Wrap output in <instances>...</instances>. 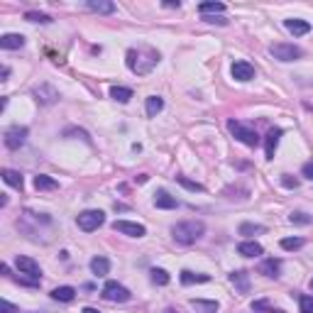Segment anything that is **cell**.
Instances as JSON below:
<instances>
[{
	"label": "cell",
	"instance_id": "cell-26",
	"mask_svg": "<svg viewBox=\"0 0 313 313\" xmlns=\"http://www.w3.org/2000/svg\"><path fill=\"white\" fill-rule=\"evenodd\" d=\"M59 184H56L52 176H47V174H39V176H34V189L37 191H54Z\"/></svg>",
	"mask_w": 313,
	"mask_h": 313
},
{
	"label": "cell",
	"instance_id": "cell-2",
	"mask_svg": "<svg viewBox=\"0 0 313 313\" xmlns=\"http://www.w3.org/2000/svg\"><path fill=\"white\" fill-rule=\"evenodd\" d=\"M203 233H206V225L201 220H184V223H176L171 228V237L181 245H191V242L201 240Z\"/></svg>",
	"mask_w": 313,
	"mask_h": 313
},
{
	"label": "cell",
	"instance_id": "cell-44",
	"mask_svg": "<svg viewBox=\"0 0 313 313\" xmlns=\"http://www.w3.org/2000/svg\"><path fill=\"white\" fill-rule=\"evenodd\" d=\"M311 289H313V279H311Z\"/></svg>",
	"mask_w": 313,
	"mask_h": 313
},
{
	"label": "cell",
	"instance_id": "cell-41",
	"mask_svg": "<svg viewBox=\"0 0 313 313\" xmlns=\"http://www.w3.org/2000/svg\"><path fill=\"white\" fill-rule=\"evenodd\" d=\"M8 76H10V69L3 66V81H8Z\"/></svg>",
	"mask_w": 313,
	"mask_h": 313
},
{
	"label": "cell",
	"instance_id": "cell-14",
	"mask_svg": "<svg viewBox=\"0 0 313 313\" xmlns=\"http://www.w3.org/2000/svg\"><path fill=\"white\" fill-rule=\"evenodd\" d=\"M284 27L289 30L294 37H301V34H308L311 32V25L306 23V20H296V17H291V20H284Z\"/></svg>",
	"mask_w": 313,
	"mask_h": 313
},
{
	"label": "cell",
	"instance_id": "cell-18",
	"mask_svg": "<svg viewBox=\"0 0 313 313\" xmlns=\"http://www.w3.org/2000/svg\"><path fill=\"white\" fill-rule=\"evenodd\" d=\"M3 181L8 184V186H12V189H20L23 191L25 186V179L20 171H15V169H3Z\"/></svg>",
	"mask_w": 313,
	"mask_h": 313
},
{
	"label": "cell",
	"instance_id": "cell-30",
	"mask_svg": "<svg viewBox=\"0 0 313 313\" xmlns=\"http://www.w3.org/2000/svg\"><path fill=\"white\" fill-rule=\"evenodd\" d=\"M149 274H152V281H154L156 286H167V284H169V272H167V269H156L154 267Z\"/></svg>",
	"mask_w": 313,
	"mask_h": 313
},
{
	"label": "cell",
	"instance_id": "cell-13",
	"mask_svg": "<svg viewBox=\"0 0 313 313\" xmlns=\"http://www.w3.org/2000/svg\"><path fill=\"white\" fill-rule=\"evenodd\" d=\"M279 269H281L279 259L269 257V259H264V262L259 264L257 272H259V274H264V277H269V279H277V277H279Z\"/></svg>",
	"mask_w": 313,
	"mask_h": 313
},
{
	"label": "cell",
	"instance_id": "cell-37",
	"mask_svg": "<svg viewBox=\"0 0 313 313\" xmlns=\"http://www.w3.org/2000/svg\"><path fill=\"white\" fill-rule=\"evenodd\" d=\"M301 176H306V179L313 181V159L311 162H306V164L301 167Z\"/></svg>",
	"mask_w": 313,
	"mask_h": 313
},
{
	"label": "cell",
	"instance_id": "cell-31",
	"mask_svg": "<svg viewBox=\"0 0 313 313\" xmlns=\"http://www.w3.org/2000/svg\"><path fill=\"white\" fill-rule=\"evenodd\" d=\"M311 220H313V218L308 215V213H303V211H294L289 215V223L291 225H308Z\"/></svg>",
	"mask_w": 313,
	"mask_h": 313
},
{
	"label": "cell",
	"instance_id": "cell-42",
	"mask_svg": "<svg viewBox=\"0 0 313 313\" xmlns=\"http://www.w3.org/2000/svg\"><path fill=\"white\" fill-rule=\"evenodd\" d=\"M0 272H3V274L8 277V274H10V267H8V264H0Z\"/></svg>",
	"mask_w": 313,
	"mask_h": 313
},
{
	"label": "cell",
	"instance_id": "cell-15",
	"mask_svg": "<svg viewBox=\"0 0 313 313\" xmlns=\"http://www.w3.org/2000/svg\"><path fill=\"white\" fill-rule=\"evenodd\" d=\"M0 47L3 49H23L25 47V37L23 34H15V32H8V34H3L0 37Z\"/></svg>",
	"mask_w": 313,
	"mask_h": 313
},
{
	"label": "cell",
	"instance_id": "cell-19",
	"mask_svg": "<svg viewBox=\"0 0 313 313\" xmlns=\"http://www.w3.org/2000/svg\"><path fill=\"white\" fill-rule=\"evenodd\" d=\"M52 299H54V301H61V303H69L76 299V289H74V286H56V289L52 291Z\"/></svg>",
	"mask_w": 313,
	"mask_h": 313
},
{
	"label": "cell",
	"instance_id": "cell-4",
	"mask_svg": "<svg viewBox=\"0 0 313 313\" xmlns=\"http://www.w3.org/2000/svg\"><path fill=\"white\" fill-rule=\"evenodd\" d=\"M76 223H78V228H81L83 233H93V230H98V228L105 223V213H103V211H96V208H91V211L78 213Z\"/></svg>",
	"mask_w": 313,
	"mask_h": 313
},
{
	"label": "cell",
	"instance_id": "cell-21",
	"mask_svg": "<svg viewBox=\"0 0 313 313\" xmlns=\"http://www.w3.org/2000/svg\"><path fill=\"white\" fill-rule=\"evenodd\" d=\"M206 281H211L208 274H196V272H189V269L181 272V284H186V286H191V284H206Z\"/></svg>",
	"mask_w": 313,
	"mask_h": 313
},
{
	"label": "cell",
	"instance_id": "cell-25",
	"mask_svg": "<svg viewBox=\"0 0 313 313\" xmlns=\"http://www.w3.org/2000/svg\"><path fill=\"white\" fill-rule=\"evenodd\" d=\"M110 98L118 103H130L132 98V88H125V86H113L110 88Z\"/></svg>",
	"mask_w": 313,
	"mask_h": 313
},
{
	"label": "cell",
	"instance_id": "cell-32",
	"mask_svg": "<svg viewBox=\"0 0 313 313\" xmlns=\"http://www.w3.org/2000/svg\"><path fill=\"white\" fill-rule=\"evenodd\" d=\"M25 20H27V23H42V25L52 23V17H49V15H44V12H34V10L25 12Z\"/></svg>",
	"mask_w": 313,
	"mask_h": 313
},
{
	"label": "cell",
	"instance_id": "cell-22",
	"mask_svg": "<svg viewBox=\"0 0 313 313\" xmlns=\"http://www.w3.org/2000/svg\"><path fill=\"white\" fill-rule=\"evenodd\" d=\"M88 10L98 12V15H110V12H115V3H108V0H88Z\"/></svg>",
	"mask_w": 313,
	"mask_h": 313
},
{
	"label": "cell",
	"instance_id": "cell-5",
	"mask_svg": "<svg viewBox=\"0 0 313 313\" xmlns=\"http://www.w3.org/2000/svg\"><path fill=\"white\" fill-rule=\"evenodd\" d=\"M103 299H105V301H113V303H125L132 299V294L125 289L123 284H118V281H105V286H103Z\"/></svg>",
	"mask_w": 313,
	"mask_h": 313
},
{
	"label": "cell",
	"instance_id": "cell-39",
	"mask_svg": "<svg viewBox=\"0 0 313 313\" xmlns=\"http://www.w3.org/2000/svg\"><path fill=\"white\" fill-rule=\"evenodd\" d=\"M281 184H284L286 189H299V181H296V179H291L289 174H284V176H281Z\"/></svg>",
	"mask_w": 313,
	"mask_h": 313
},
{
	"label": "cell",
	"instance_id": "cell-11",
	"mask_svg": "<svg viewBox=\"0 0 313 313\" xmlns=\"http://www.w3.org/2000/svg\"><path fill=\"white\" fill-rule=\"evenodd\" d=\"M281 127H272L267 132V140H264V152H267V159H274V152L279 147V140H281Z\"/></svg>",
	"mask_w": 313,
	"mask_h": 313
},
{
	"label": "cell",
	"instance_id": "cell-9",
	"mask_svg": "<svg viewBox=\"0 0 313 313\" xmlns=\"http://www.w3.org/2000/svg\"><path fill=\"white\" fill-rule=\"evenodd\" d=\"M113 230H118V233H123V235H130V237H145L147 235L145 225L130 223V220H115V223H113Z\"/></svg>",
	"mask_w": 313,
	"mask_h": 313
},
{
	"label": "cell",
	"instance_id": "cell-24",
	"mask_svg": "<svg viewBox=\"0 0 313 313\" xmlns=\"http://www.w3.org/2000/svg\"><path fill=\"white\" fill-rule=\"evenodd\" d=\"M91 272H93L96 277H105V274L110 272V262L105 257H93L91 259Z\"/></svg>",
	"mask_w": 313,
	"mask_h": 313
},
{
	"label": "cell",
	"instance_id": "cell-10",
	"mask_svg": "<svg viewBox=\"0 0 313 313\" xmlns=\"http://www.w3.org/2000/svg\"><path fill=\"white\" fill-rule=\"evenodd\" d=\"M230 74H233L235 81H252L255 78V66L250 64V61H235L233 69H230Z\"/></svg>",
	"mask_w": 313,
	"mask_h": 313
},
{
	"label": "cell",
	"instance_id": "cell-33",
	"mask_svg": "<svg viewBox=\"0 0 313 313\" xmlns=\"http://www.w3.org/2000/svg\"><path fill=\"white\" fill-rule=\"evenodd\" d=\"M252 311H255V313H259V311H269V313H284V311H281V308H277V311H274V308H272V303H269L267 299H259V301H252Z\"/></svg>",
	"mask_w": 313,
	"mask_h": 313
},
{
	"label": "cell",
	"instance_id": "cell-20",
	"mask_svg": "<svg viewBox=\"0 0 313 313\" xmlns=\"http://www.w3.org/2000/svg\"><path fill=\"white\" fill-rule=\"evenodd\" d=\"M34 96H37V101H42V103H47V105H49V103H54L56 98H59V93H56L54 88H52V86H39V88H34Z\"/></svg>",
	"mask_w": 313,
	"mask_h": 313
},
{
	"label": "cell",
	"instance_id": "cell-7",
	"mask_svg": "<svg viewBox=\"0 0 313 313\" xmlns=\"http://www.w3.org/2000/svg\"><path fill=\"white\" fill-rule=\"evenodd\" d=\"M27 135H30L27 127H20V125L10 127V130L5 132V147H8V149H20V147L25 145V140H27Z\"/></svg>",
	"mask_w": 313,
	"mask_h": 313
},
{
	"label": "cell",
	"instance_id": "cell-27",
	"mask_svg": "<svg viewBox=\"0 0 313 313\" xmlns=\"http://www.w3.org/2000/svg\"><path fill=\"white\" fill-rule=\"evenodd\" d=\"M162 110H164V101H162L159 96H149V98H147V115L154 118V115H159Z\"/></svg>",
	"mask_w": 313,
	"mask_h": 313
},
{
	"label": "cell",
	"instance_id": "cell-8",
	"mask_svg": "<svg viewBox=\"0 0 313 313\" xmlns=\"http://www.w3.org/2000/svg\"><path fill=\"white\" fill-rule=\"evenodd\" d=\"M15 264H17V269H20V274H27V277H30L32 281H39V274H42V269H39V264H37L32 257L17 255Z\"/></svg>",
	"mask_w": 313,
	"mask_h": 313
},
{
	"label": "cell",
	"instance_id": "cell-29",
	"mask_svg": "<svg viewBox=\"0 0 313 313\" xmlns=\"http://www.w3.org/2000/svg\"><path fill=\"white\" fill-rule=\"evenodd\" d=\"M267 230L264 225H255V223H242L240 225V235H247V237H252V235H262Z\"/></svg>",
	"mask_w": 313,
	"mask_h": 313
},
{
	"label": "cell",
	"instance_id": "cell-43",
	"mask_svg": "<svg viewBox=\"0 0 313 313\" xmlns=\"http://www.w3.org/2000/svg\"><path fill=\"white\" fill-rule=\"evenodd\" d=\"M83 313H101V311H98V308H91V306H86V308H83Z\"/></svg>",
	"mask_w": 313,
	"mask_h": 313
},
{
	"label": "cell",
	"instance_id": "cell-38",
	"mask_svg": "<svg viewBox=\"0 0 313 313\" xmlns=\"http://www.w3.org/2000/svg\"><path fill=\"white\" fill-rule=\"evenodd\" d=\"M203 20H206V23H218V25H228V20H225L223 15H203Z\"/></svg>",
	"mask_w": 313,
	"mask_h": 313
},
{
	"label": "cell",
	"instance_id": "cell-17",
	"mask_svg": "<svg viewBox=\"0 0 313 313\" xmlns=\"http://www.w3.org/2000/svg\"><path fill=\"white\" fill-rule=\"evenodd\" d=\"M237 252H240L242 257H259L264 250H262V245H259V242H255V240H247V242H240V245H237Z\"/></svg>",
	"mask_w": 313,
	"mask_h": 313
},
{
	"label": "cell",
	"instance_id": "cell-28",
	"mask_svg": "<svg viewBox=\"0 0 313 313\" xmlns=\"http://www.w3.org/2000/svg\"><path fill=\"white\" fill-rule=\"evenodd\" d=\"M198 12H201V15H223L225 5L223 3H201V5H198Z\"/></svg>",
	"mask_w": 313,
	"mask_h": 313
},
{
	"label": "cell",
	"instance_id": "cell-3",
	"mask_svg": "<svg viewBox=\"0 0 313 313\" xmlns=\"http://www.w3.org/2000/svg\"><path fill=\"white\" fill-rule=\"evenodd\" d=\"M228 130H230V135H233L237 142H242V145H247V147H257L259 145L257 132H255L250 125L240 123V120H228Z\"/></svg>",
	"mask_w": 313,
	"mask_h": 313
},
{
	"label": "cell",
	"instance_id": "cell-23",
	"mask_svg": "<svg viewBox=\"0 0 313 313\" xmlns=\"http://www.w3.org/2000/svg\"><path fill=\"white\" fill-rule=\"evenodd\" d=\"M191 306L196 308V311H201V313H218V301H206V299H191Z\"/></svg>",
	"mask_w": 313,
	"mask_h": 313
},
{
	"label": "cell",
	"instance_id": "cell-35",
	"mask_svg": "<svg viewBox=\"0 0 313 313\" xmlns=\"http://www.w3.org/2000/svg\"><path fill=\"white\" fill-rule=\"evenodd\" d=\"M303 247V237H284L281 240V250H299Z\"/></svg>",
	"mask_w": 313,
	"mask_h": 313
},
{
	"label": "cell",
	"instance_id": "cell-34",
	"mask_svg": "<svg viewBox=\"0 0 313 313\" xmlns=\"http://www.w3.org/2000/svg\"><path fill=\"white\" fill-rule=\"evenodd\" d=\"M299 311L313 313V296H308V294H301V296H299Z\"/></svg>",
	"mask_w": 313,
	"mask_h": 313
},
{
	"label": "cell",
	"instance_id": "cell-40",
	"mask_svg": "<svg viewBox=\"0 0 313 313\" xmlns=\"http://www.w3.org/2000/svg\"><path fill=\"white\" fill-rule=\"evenodd\" d=\"M0 311H3V313H20L17 308H15V306H12L10 301H5V299L0 301Z\"/></svg>",
	"mask_w": 313,
	"mask_h": 313
},
{
	"label": "cell",
	"instance_id": "cell-1",
	"mask_svg": "<svg viewBox=\"0 0 313 313\" xmlns=\"http://www.w3.org/2000/svg\"><path fill=\"white\" fill-rule=\"evenodd\" d=\"M125 61H127V69H130L132 74H137V76H145V74H149V71L159 64V52H156V49H152V47H137V49H127Z\"/></svg>",
	"mask_w": 313,
	"mask_h": 313
},
{
	"label": "cell",
	"instance_id": "cell-12",
	"mask_svg": "<svg viewBox=\"0 0 313 313\" xmlns=\"http://www.w3.org/2000/svg\"><path fill=\"white\" fill-rule=\"evenodd\" d=\"M154 206L156 208H162V211H171V208H176V206H179V201H176L171 193H167L164 189H159L154 193Z\"/></svg>",
	"mask_w": 313,
	"mask_h": 313
},
{
	"label": "cell",
	"instance_id": "cell-6",
	"mask_svg": "<svg viewBox=\"0 0 313 313\" xmlns=\"http://www.w3.org/2000/svg\"><path fill=\"white\" fill-rule=\"evenodd\" d=\"M269 54L274 56V59H279V61H294V59H299L303 52L296 44H284V42H279V44L269 47Z\"/></svg>",
	"mask_w": 313,
	"mask_h": 313
},
{
	"label": "cell",
	"instance_id": "cell-16",
	"mask_svg": "<svg viewBox=\"0 0 313 313\" xmlns=\"http://www.w3.org/2000/svg\"><path fill=\"white\" fill-rule=\"evenodd\" d=\"M230 284H233L240 294H247V291H250V274L242 272V269H240V272H233V274H230Z\"/></svg>",
	"mask_w": 313,
	"mask_h": 313
},
{
	"label": "cell",
	"instance_id": "cell-36",
	"mask_svg": "<svg viewBox=\"0 0 313 313\" xmlns=\"http://www.w3.org/2000/svg\"><path fill=\"white\" fill-rule=\"evenodd\" d=\"M176 181H179L184 189H189V191H203L201 184H196V181H189L186 176H176Z\"/></svg>",
	"mask_w": 313,
	"mask_h": 313
}]
</instances>
